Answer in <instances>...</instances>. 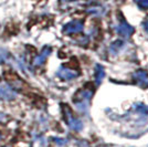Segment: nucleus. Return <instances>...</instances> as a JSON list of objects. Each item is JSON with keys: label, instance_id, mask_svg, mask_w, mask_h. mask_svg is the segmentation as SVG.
Returning <instances> with one entry per match:
<instances>
[{"label": "nucleus", "instance_id": "nucleus-3", "mask_svg": "<svg viewBox=\"0 0 148 147\" xmlns=\"http://www.w3.org/2000/svg\"><path fill=\"white\" fill-rule=\"evenodd\" d=\"M136 3L143 9H148V0H135Z\"/></svg>", "mask_w": 148, "mask_h": 147}, {"label": "nucleus", "instance_id": "nucleus-2", "mask_svg": "<svg viewBox=\"0 0 148 147\" xmlns=\"http://www.w3.org/2000/svg\"><path fill=\"white\" fill-rule=\"evenodd\" d=\"M132 32H133L132 27H130V25H127V23H125V22L119 27V33H122V34H124V36H128V34H130Z\"/></svg>", "mask_w": 148, "mask_h": 147}, {"label": "nucleus", "instance_id": "nucleus-4", "mask_svg": "<svg viewBox=\"0 0 148 147\" xmlns=\"http://www.w3.org/2000/svg\"><path fill=\"white\" fill-rule=\"evenodd\" d=\"M144 27H145V29L148 31V20L146 21V22H145V23H144Z\"/></svg>", "mask_w": 148, "mask_h": 147}, {"label": "nucleus", "instance_id": "nucleus-1", "mask_svg": "<svg viewBox=\"0 0 148 147\" xmlns=\"http://www.w3.org/2000/svg\"><path fill=\"white\" fill-rule=\"evenodd\" d=\"M82 28H83V25L81 21H72L64 27V31L66 33H74V32L80 31Z\"/></svg>", "mask_w": 148, "mask_h": 147}]
</instances>
